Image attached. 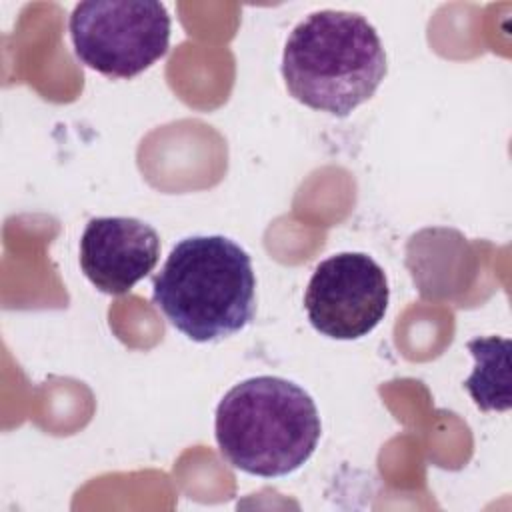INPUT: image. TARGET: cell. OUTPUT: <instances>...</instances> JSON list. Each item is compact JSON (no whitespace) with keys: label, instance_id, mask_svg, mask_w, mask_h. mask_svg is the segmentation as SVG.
I'll list each match as a JSON object with an SVG mask.
<instances>
[{"label":"cell","instance_id":"4","mask_svg":"<svg viewBox=\"0 0 512 512\" xmlns=\"http://www.w3.org/2000/svg\"><path fill=\"white\" fill-rule=\"evenodd\" d=\"M170 26L166 6L156 0H88L68 20L78 60L108 78H134L160 60Z\"/></svg>","mask_w":512,"mask_h":512},{"label":"cell","instance_id":"3","mask_svg":"<svg viewBox=\"0 0 512 512\" xmlns=\"http://www.w3.org/2000/svg\"><path fill=\"white\" fill-rule=\"evenodd\" d=\"M220 454L260 478L292 474L314 454L322 424L312 396L292 380L256 376L232 386L216 408Z\"/></svg>","mask_w":512,"mask_h":512},{"label":"cell","instance_id":"6","mask_svg":"<svg viewBox=\"0 0 512 512\" xmlns=\"http://www.w3.org/2000/svg\"><path fill=\"white\" fill-rule=\"evenodd\" d=\"M158 232L128 216L88 220L80 238V266L104 294H126L158 264Z\"/></svg>","mask_w":512,"mask_h":512},{"label":"cell","instance_id":"7","mask_svg":"<svg viewBox=\"0 0 512 512\" xmlns=\"http://www.w3.org/2000/svg\"><path fill=\"white\" fill-rule=\"evenodd\" d=\"M476 364L464 388L484 412H506L510 396V340L500 336L474 338L466 344Z\"/></svg>","mask_w":512,"mask_h":512},{"label":"cell","instance_id":"1","mask_svg":"<svg viewBox=\"0 0 512 512\" xmlns=\"http://www.w3.org/2000/svg\"><path fill=\"white\" fill-rule=\"evenodd\" d=\"M152 302L194 342L228 338L256 314L252 258L220 234L184 238L154 276Z\"/></svg>","mask_w":512,"mask_h":512},{"label":"cell","instance_id":"2","mask_svg":"<svg viewBox=\"0 0 512 512\" xmlns=\"http://www.w3.org/2000/svg\"><path fill=\"white\" fill-rule=\"evenodd\" d=\"M282 76L298 102L344 118L378 90L386 76V52L364 16L320 10L290 32Z\"/></svg>","mask_w":512,"mask_h":512},{"label":"cell","instance_id":"5","mask_svg":"<svg viewBox=\"0 0 512 512\" xmlns=\"http://www.w3.org/2000/svg\"><path fill=\"white\" fill-rule=\"evenodd\" d=\"M388 300L384 270L362 252H340L322 260L304 292L310 324L334 340L370 334L384 318Z\"/></svg>","mask_w":512,"mask_h":512}]
</instances>
